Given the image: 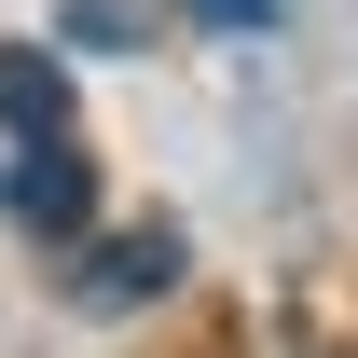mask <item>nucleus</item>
<instances>
[{
  "label": "nucleus",
  "instance_id": "f03ea898",
  "mask_svg": "<svg viewBox=\"0 0 358 358\" xmlns=\"http://www.w3.org/2000/svg\"><path fill=\"white\" fill-rule=\"evenodd\" d=\"M0 207H14V221H28V234H55V248H69V234L96 221V166H83V152H69V138H28V166L0 179Z\"/></svg>",
  "mask_w": 358,
  "mask_h": 358
},
{
  "label": "nucleus",
  "instance_id": "f257e3e1",
  "mask_svg": "<svg viewBox=\"0 0 358 358\" xmlns=\"http://www.w3.org/2000/svg\"><path fill=\"white\" fill-rule=\"evenodd\" d=\"M179 262H193V234L179 221H124V234H69V303L83 317H138V303H166Z\"/></svg>",
  "mask_w": 358,
  "mask_h": 358
},
{
  "label": "nucleus",
  "instance_id": "39448f33",
  "mask_svg": "<svg viewBox=\"0 0 358 358\" xmlns=\"http://www.w3.org/2000/svg\"><path fill=\"white\" fill-rule=\"evenodd\" d=\"M289 0H193V28H275Z\"/></svg>",
  "mask_w": 358,
  "mask_h": 358
},
{
  "label": "nucleus",
  "instance_id": "20e7f679",
  "mask_svg": "<svg viewBox=\"0 0 358 358\" xmlns=\"http://www.w3.org/2000/svg\"><path fill=\"white\" fill-rule=\"evenodd\" d=\"M69 42H96V55H110V42H152V14H138V0H69Z\"/></svg>",
  "mask_w": 358,
  "mask_h": 358
},
{
  "label": "nucleus",
  "instance_id": "7ed1b4c3",
  "mask_svg": "<svg viewBox=\"0 0 358 358\" xmlns=\"http://www.w3.org/2000/svg\"><path fill=\"white\" fill-rule=\"evenodd\" d=\"M0 124L14 138H69V69H55V42H0Z\"/></svg>",
  "mask_w": 358,
  "mask_h": 358
}]
</instances>
